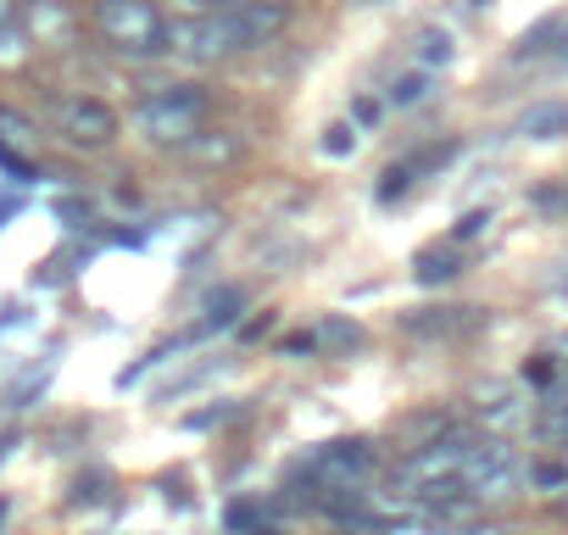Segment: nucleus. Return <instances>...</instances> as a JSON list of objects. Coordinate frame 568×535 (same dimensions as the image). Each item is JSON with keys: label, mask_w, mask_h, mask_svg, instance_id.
Here are the masks:
<instances>
[{"label": "nucleus", "mask_w": 568, "mask_h": 535, "mask_svg": "<svg viewBox=\"0 0 568 535\" xmlns=\"http://www.w3.org/2000/svg\"><path fill=\"white\" fill-rule=\"evenodd\" d=\"M90 23L106 40V51H118L129 62L168 57V18H162L156 0H95Z\"/></svg>", "instance_id": "nucleus-1"}, {"label": "nucleus", "mask_w": 568, "mask_h": 535, "mask_svg": "<svg viewBox=\"0 0 568 535\" xmlns=\"http://www.w3.org/2000/svg\"><path fill=\"white\" fill-rule=\"evenodd\" d=\"M206 129V95L195 84H168L134 107V134L156 151H179Z\"/></svg>", "instance_id": "nucleus-2"}, {"label": "nucleus", "mask_w": 568, "mask_h": 535, "mask_svg": "<svg viewBox=\"0 0 568 535\" xmlns=\"http://www.w3.org/2000/svg\"><path fill=\"white\" fill-rule=\"evenodd\" d=\"M168 57H173V62H190V68H217V62H229V57H245L229 7H223V12H195V18L168 23Z\"/></svg>", "instance_id": "nucleus-3"}, {"label": "nucleus", "mask_w": 568, "mask_h": 535, "mask_svg": "<svg viewBox=\"0 0 568 535\" xmlns=\"http://www.w3.org/2000/svg\"><path fill=\"white\" fill-rule=\"evenodd\" d=\"M474 435H463V430H452V435H440V441H429V446H413L407 457H402V485H413V491H429V485H446V480H463V468H468V457H474Z\"/></svg>", "instance_id": "nucleus-4"}, {"label": "nucleus", "mask_w": 568, "mask_h": 535, "mask_svg": "<svg viewBox=\"0 0 568 535\" xmlns=\"http://www.w3.org/2000/svg\"><path fill=\"white\" fill-rule=\"evenodd\" d=\"M374 468H379V452H374V441H363V435L329 441V446H318V452L307 457V480H318V485H329V491H363V480H374Z\"/></svg>", "instance_id": "nucleus-5"}, {"label": "nucleus", "mask_w": 568, "mask_h": 535, "mask_svg": "<svg viewBox=\"0 0 568 535\" xmlns=\"http://www.w3.org/2000/svg\"><path fill=\"white\" fill-rule=\"evenodd\" d=\"M118 129H123L118 112L106 101H95V95H62L57 101V134L79 151H106L118 140Z\"/></svg>", "instance_id": "nucleus-6"}, {"label": "nucleus", "mask_w": 568, "mask_h": 535, "mask_svg": "<svg viewBox=\"0 0 568 535\" xmlns=\"http://www.w3.org/2000/svg\"><path fill=\"white\" fill-rule=\"evenodd\" d=\"M23 29L40 51H73L79 46V18L62 7V0H29L23 7Z\"/></svg>", "instance_id": "nucleus-7"}, {"label": "nucleus", "mask_w": 568, "mask_h": 535, "mask_svg": "<svg viewBox=\"0 0 568 535\" xmlns=\"http://www.w3.org/2000/svg\"><path fill=\"white\" fill-rule=\"evenodd\" d=\"M245 151H251L245 134H234V129H201V134H195L190 145H179L173 157L190 162V168H201V173H223V168L245 162Z\"/></svg>", "instance_id": "nucleus-8"}, {"label": "nucleus", "mask_w": 568, "mask_h": 535, "mask_svg": "<svg viewBox=\"0 0 568 535\" xmlns=\"http://www.w3.org/2000/svg\"><path fill=\"white\" fill-rule=\"evenodd\" d=\"M479 324H485V313H479V307H418V313H407V319H402V330H407V335H418V341L468 335V330H479Z\"/></svg>", "instance_id": "nucleus-9"}, {"label": "nucleus", "mask_w": 568, "mask_h": 535, "mask_svg": "<svg viewBox=\"0 0 568 535\" xmlns=\"http://www.w3.org/2000/svg\"><path fill=\"white\" fill-rule=\"evenodd\" d=\"M229 18H234V34H240L245 57L273 46L284 29H291V7H229Z\"/></svg>", "instance_id": "nucleus-10"}, {"label": "nucleus", "mask_w": 568, "mask_h": 535, "mask_svg": "<svg viewBox=\"0 0 568 535\" xmlns=\"http://www.w3.org/2000/svg\"><path fill=\"white\" fill-rule=\"evenodd\" d=\"M513 134H524V140H535V145L568 140V101H535L529 112H518Z\"/></svg>", "instance_id": "nucleus-11"}, {"label": "nucleus", "mask_w": 568, "mask_h": 535, "mask_svg": "<svg viewBox=\"0 0 568 535\" xmlns=\"http://www.w3.org/2000/svg\"><path fill=\"white\" fill-rule=\"evenodd\" d=\"M313 341H318L324 357H352V352H363V324L346 319V313H329V319L313 324Z\"/></svg>", "instance_id": "nucleus-12"}, {"label": "nucleus", "mask_w": 568, "mask_h": 535, "mask_svg": "<svg viewBox=\"0 0 568 535\" xmlns=\"http://www.w3.org/2000/svg\"><path fill=\"white\" fill-rule=\"evenodd\" d=\"M562 34H568V23H562V18H540L535 29H524V34H518V46H513V62L546 57V51H551V40H562Z\"/></svg>", "instance_id": "nucleus-13"}, {"label": "nucleus", "mask_w": 568, "mask_h": 535, "mask_svg": "<svg viewBox=\"0 0 568 535\" xmlns=\"http://www.w3.org/2000/svg\"><path fill=\"white\" fill-rule=\"evenodd\" d=\"M452 157H457V140H435V145L413 151V157H407V168H413V179H418V173H435V168H446Z\"/></svg>", "instance_id": "nucleus-14"}, {"label": "nucleus", "mask_w": 568, "mask_h": 535, "mask_svg": "<svg viewBox=\"0 0 568 535\" xmlns=\"http://www.w3.org/2000/svg\"><path fill=\"white\" fill-rule=\"evenodd\" d=\"M529 413H535V402H490V413H485V424L490 430H518V424H529Z\"/></svg>", "instance_id": "nucleus-15"}, {"label": "nucleus", "mask_w": 568, "mask_h": 535, "mask_svg": "<svg viewBox=\"0 0 568 535\" xmlns=\"http://www.w3.org/2000/svg\"><path fill=\"white\" fill-rule=\"evenodd\" d=\"M418 280H424V285H446V280H457V256L424 251V256H418Z\"/></svg>", "instance_id": "nucleus-16"}, {"label": "nucleus", "mask_w": 568, "mask_h": 535, "mask_svg": "<svg viewBox=\"0 0 568 535\" xmlns=\"http://www.w3.org/2000/svg\"><path fill=\"white\" fill-rule=\"evenodd\" d=\"M0 140H12V145H34L40 140V129L23 118V112H12V107H0Z\"/></svg>", "instance_id": "nucleus-17"}, {"label": "nucleus", "mask_w": 568, "mask_h": 535, "mask_svg": "<svg viewBox=\"0 0 568 535\" xmlns=\"http://www.w3.org/2000/svg\"><path fill=\"white\" fill-rule=\"evenodd\" d=\"M424 95H429V73H402L390 84V107H418Z\"/></svg>", "instance_id": "nucleus-18"}, {"label": "nucleus", "mask_w": 568, "mask_h": 535, "mask_svg": "<svg viewBox=\"0 0 568 535\" xmlns=\"http://www.w3.org/2000/svg\"><path fill=\"white\" fill-rule=\"evenodd\" d=\"M240 307H245V291H223V296L212 302V313H206L201 330H229V324L240 319Z\"/></svg>", "instance_id": "nucleus-19"}, {"label": "nucleus", "mask_w": 568, "mask_h": 535, "mask_svg": "<svg viewBox=\"0 0 568 535\" xmlns=\"http://www.w3.org/2000/svg\"><path fill=\"white\" fill-rule=\"evenodd\" d=\"M357 140H363L357 123H329V129H324V151H329V157H352Z\"/></svg>", "instance_id": "nucleus-20"}, {"label": "nucleus", "mask_w": 568, "mask_h": 535, "mask_svg": "<svg viewBox=\"0 0 568 535\" xmlns=\"http://www.w3.org/2000/svg\"><path fill=\"white\" fill-rule=\"evenodd\" d=\"M529 206L546 212V218H562V212H568V184H540V190L529 195Z\"/></svg>", "instance_id": "nucleus-21"}, {"label": "nucleus", "mask_w": 568, "mask_h": 535, "mask_svg": "<svg viewBox=\"0 0 568 535\" xmlns=\"http://www.w3.org/2000/svg\"><path fill=\"white\" fill-rule=\"evenodd\" d=\"M407 184H413V168H407V162H390V168H385V184H379V201L390 206L396 195H407Z\"/></svg>", "instance_id": "nucleus-22"}, {"label": "nucleus", "mask_w": 568, "mask_h": 535, "mask_svg": "<svg viewBox=\"0 0 568 535\" xmlns=\"http://www.w3.org/2000/svg\"><path fill=\"white\" fill-rule=\"evenodd\" d=\"M540 435H546V441H557V446H568V402H551V407H546Z\"/></svg>", "instance_id": "nucleus-23"}, {"label": "nucleus", "mask_w": 568, "mask_h": 535, "mask_svg": "<svg viewBox=\"0 0 568 535\" xmlns=\"http://www.w3.org/2000/svg\"><path fill=\"white\" fill-rule=\"evenodd\" d=\"M418 46H424V62H440V68L452 62V40H446V34H435V29H424V40H418Z\"/></svg>", "instance_id": "nucleus-24"}, {"label": "nucleus", "mask_w": 568, "mask_h": 535, "mask_svg": "<svg viewBox=\"0 0 568 535\" xmlns=\"http://www.w3.org/2000/svg\"><path fill=\"white\" fill-rule=\"evenodd\" d=\"M12 29H23V0H0V40Z\"/></svg>", "instance_id": "nucleus-25"}, {"label": "nucleus", "mask_w": 568, "mask_h": 535, "mask_svg": "<svg viewBox=\"0 0 568 535\" xmlns=\"http://www.w3.org/2000/svg\"><path fill=\"white\" fill-rule=\"evenodd\" d=\"M256 518H262V513H256V507H245V502H234V507H229V529H234V535H245Z\"/></svg>", "instance_id": "nucleus-26"}, {"label": "nucleus", "mask_w": 568, "mask_h": 535, "mask_svg": "<svg viewBox=\"0 0 568 535\" xmlns=\"http://www.w3.org/2000/svg\"><path fill=\"white\" fill-rule=\"evenodd\" d=\"M485 223H490V212H468V218L457 223V240H474V234H479Z\"/></svg>", "instance_id": "nucleus-27"}, {"label": "nucleus", "mask_w": 568, "mask_h": 535, "mask_svg": "<svg viewBox=\"0 0 568 535\" xmlns=\"http://www.w3.org/2000/svg\"><path fill=\"white\" fill-rule=\"evenodd\" d=\"M374 118H379V107H374V101H357V107H352V123H357V129H368Z\"/></svg>", "instance_id": "nucleus-28"}, {"label": "nucleus", "mask_w": 568, "mask_h": 535, "mask_svg": "<svg viewBox=\"0 0 568 535\" xmlns=\"http://www.w3.org/2000/svg\"><path fill=\"white\" fill-rule=\"evenodd\" d=\"M546 357H551V363H568V335H557V341H546Z\"/></svg>", "instance_id": "nucleus-29"}, {"label": "nucleus", "mask_w": 568, "mask_h": 535, "mask_svg": "<svg viewBox=\"0 0 568 535\" xmlns=\"http://www.w3.org/2000/svg\"><path fill=\"white\" fill-rule=\"evenodd\" d=\"M468 535H513V529H507V524H474Z\"/></svg>", "instance_id": "nucleus-30"}, {"label": "nucleus", "mask_w": 568, "mask_h": 535, "mask_svg": "<svg viewBox=\"0 0 568 535\" xmlns=\"http://www.w3.org/2000/svg\"><path fill=\"white\" fill-rule=\"evenodd\" d=\"M229 7H291V0H229Z\"/></svg>", "instance_id": "nucleus-31"}, {"label": "nucleus", "mask_w": 568, "mask_h": 535, "mask_svg": "<svg viewBox=\"0 0 568 535\" xmlns=\"http://www.w3.org/2000/svg\"><path fill=\"white\" fill-rule=\"evenodd\" d=\"M357 7H385V0H357Z\"/></svg>", "instance_id": "nucleus-32"}, {"label": "nucleus", "mask_w": 568, "mask_h": 535, "mask_svg": "<svg viewBox=\"0 0 568 535\" xmlns=\"http://www.w3.org/2000/svg\"><path fill=\"white\" fill-rule=\"evenodd\" d=\"M468 7H490V0H468Z\"/></svg>", "instance_id": "nucleus-33"}, {"label": "nucleus", "mask_w": 568, "mask_h": 535, "mask_svg": "<svg viewBox=\"0 0 568 535\" xmlns=\"http://www.w3.org/2000/svg\"><path fill=\"white\" fill-rule=\"evenodd\" d=\"M562 463H568V446H562Z\"/></svg>", "instance_id": "nucleus-34"}, {"label": "nucleus", "mask_w": 568, "mask_h": 535, "mask_svg": "<svg viewBox=\"0 0 568 535\" xmlns=\"http://www.w3.org/2000/svg\"><path fill=\"white\" fill-rule=\"evenodd\" d=\"M562 62H568V51H562Z\"/></svg>", "instance_id": "nucleus-35"}]
</instances>
